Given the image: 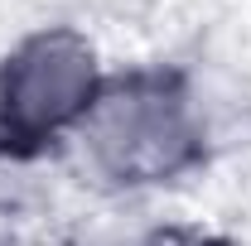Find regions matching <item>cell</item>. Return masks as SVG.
Wrapping results in <instances>:
<instances>
[{"mask_svg": "<svg viewBox=\"0 0 251 246\" xmlns=\"http://www.w3.org/2000/svg\"><path fill=\"white\" fill-rule=\"evenodd\" d=\"M73 145L106 193L130 198L198 174L213 154V125L184 63H130L106 73Z\"/></svg>", "mask_w": 251, "mask_h": 246, "instance_id": "6da1fadb", "label": "cell"}, {"mask_svg": "<svg viewBox=\"0 0 251 246\" xmlns=\"http://www.w3.org/2000/svg\"><path fill=\"white\" fill-rule=\"evenodd\" d=\"M106 82V63L77 25H39L0 53V159L34 164L73 145Z\"/></svg>", "mask_w": 251, "mask_h": 246, "instance_id": "7a4b0ae2", "label": "cell"}, {"mask_svg": "<svg viewBox=\"0 0 251 246\" xmlns=\"http://www.w3.org/2000/svg\"><path fill=\"white\" fill-rule=\"evenodd\" d=\"M193 232L198 227L164 222V217L111 213V217H92V222L73 227L63 246H193Z\"/></svg>", "mask_w": 251, "mask_h": 246, "instance_id": "3957f363", "label": "cell"}, {"mask_svg": "<svg viewBox=\"0 0 251 246\" xmlns=\"http://www.w3.org/2000/svg\"><path fill=\"white\" fill-rule=\"evenodd\" d=\"M193 246H251L247 237H232V232H193Z\"/></svg>", "mask_w": 251, "mask_h": 246, "instance_id": "277c9868", "label": "cell"}]
</instances>
